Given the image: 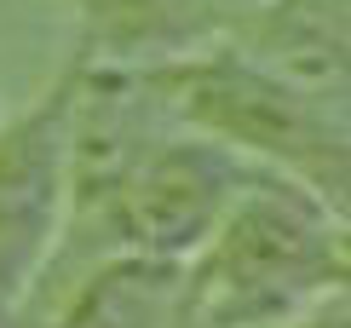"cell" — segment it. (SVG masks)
I'll list each match as a JSON object with an SVG mask.
<instances>
[{"instance_id": "6da1fadb", "label": "cell", "mask_w": 351, "mask_h": 328, "mask_svg": "<svg viewBox=\"0 0 351 328\" xmlns=\"http://www.w3.org/2000/svg\"><path fill=\"white\" fill-rule=\"evenodd\" d=\"M346 277L340 213L288 173H247L213 236L184 259L179 328H288Z\"/></svg>"}, {"instance_id": "7a4b0ae2", "label": "cell", "mask_w": 351, "mask_h": 328, "mask_svg": "<svg viewBox=\"0 0 351 328\" xmlns=\"http://www.w3.org/2000/svg\"><path fill=\"white\" fill-rule=\"evenodd\" d=\"M133 75L173 127H196L237 156H265L334 213L346 207V104L300 93L225 35L179 58H150Z\"/></svg>"}, {"instance_id": "3957f363", "label": "cell", "mask_w": 351, "mask_h": 328, "mask_svg": "<svg viewBox=\"0 0 351 328\" xmlns=\"http://www.w3.org/2000/svg\"><path fill=\"white\" fill-rule=\"evenodd\" d=\"M162 127V121H156ZM144 132L127 167L110 178L98 196L69 207V231H104L127 253H162V259H190L225 219L230 196L254 173L247 156L208 132Z\"/></svg>"}, {"instance_id": "277c9868", "label": "cell", "mask_w": 351, "mask_h": 328, "mask_svg": "<svg viewBox=\"0 0 351 328\" xmlns=\"http://www.w3.org/2000/svg\"><path fill=\"white\" fill-rule=\"evenodd\" d=\"M81 64L58 75L40 93L35 110H23L12 127H0V328L18 317L29 288L58 253L69 202V121H75Z\"/></svg>"}, {"instance_id": "5b68a950", "label": "cell", "mask_w": 351, "mask_h": 328, "mask_svg": "<svg viewBox=\"0 0 351 328\" xmlns=\"http://www.w3.org/2000/svg\"><path fill=\"white\" fill-rule=\"evenodd\" d=\"M225 40L300 93L346 104V0H254L230 12Z\"/></svg>"}, {"instance_id": "8992f818", "label": "cell", "mask_w": 351, "mask_h": 328, "mask_svg": "<svg viewBox=\"0 0 351 328\" xmlns=\"http://www.w3.org/2000/svg\"><path fill=\"white\" fill-rule=\"evenodd\" d=\"M179 305H184V259L121 253L86 277V288L52 328H179Z\"/></svg>"}, {"instance_id": "52a82bcc", "label": "cell", "mask_w": 351, "mask_h": 328, "mask_svg": "<svg viewBox=\"0 0 351 328\" xmlns=\"http://www.w3.org/2000/svg\"><path fill=\"white\" fill-rule=\"evenodd\" d=\"M93 47L121 58H179L219 40L230 29V12L219 0H75Z\"/></svg>"}, {"instance_id": "ba28073f", "label": "cell", "mask_w": 351, "mask_h": 328, "mask_svg": "<svg viewBox=\"0 0 351 328\" xmlns=\"http://www.w3.org/2000/svg\"><path fill=\"white\" fill-rule=\"evenodd\" d=\"M288 328H346V311H340V305L328 311V300H323V305H311V311H305V317H294Z\"/></svg>"}, {"instance_id": "9c48e42d", "label": "cell", "mask_w": 351, "mask_h": 328, "mask_svg": "<svg viewBox=\"0 0 351 328\" xmlns=\"http://www.w3.org/2000/svg\"><path fill=\"white\" fill-rule=\"evenodd\" d=\"M237 6H254V0H237Z\"/></svg>"}]
</instances>
